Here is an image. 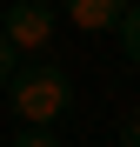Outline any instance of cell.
Instances as JSON below:
<instances>
[{
  "instance_id": "obj_1",
  "label": "cell",
  "mask_w": 140,
  "mask_h": 147,
  "mask_svg": "<svg viewBox=\"0 0 140 147\" xmlns=\"http://www.w3.org/2000/svg\"><path fill=\"white\" fill-rule=\"evenodd\" d=\"M7 107H13L20 127H54V120H67V107H74V80H67V67H60L54 54L13 67V80H7Z\"/></svg>"
},
{
  "instance_id": "obj_2",
  "label": "cell",
  "mask_w": 140,
  "mask_h": 147,
  "mask_svg": "<svg viewBox=\"0 0 140 147\" xmlns=\"http://www.w3.org/2000/svg\"><path fill=\"white\" fill-rule=\"evenodd\" d=\"M0 40L13 47V60H47L60 40V13L47 7V0H13L7 13H0Z\"/></svg>"
},
{
  "instance_id": "obj_3",
  "label": "cell",
  "mask_w": 140,
  "mask_h": 147,
  "mask_svg": "<svg viewBox=\"0 0 140 147\" xmlns=\"http://www.w3.org/2000/svg\"><path fill=\"white\" fill-rule=\"evenodd\" d=\"M120 13H127V0H67L60 20H74L80 34H107V27H120Z\"/></svg>"
},
{
  "instance_id": "obj_4",
  "label": "cell",
  "mask_w": 140,
  "mask_h": 147,
  "mask_svg": "<svg viewBox=\"0 0 140 147\" xmlns=\"http://www.w3.org/2000/svg\"><path fill=\"white\" fill-rule=\"evenodd\" d=\"M120 47H127V60L140 67V0H127V13H120Z\"/></svg>"
},
{
  "instance_id": "obj_5",
  "label": "cell",
  "mask_w": 140,
  "mask_h": 147,
  "mask_svg": "<svg viewBox=\"0 0 140 147\" xmlns=\"http://www.w3.org/2000/svg\"><path fill=\"white\" fill-rule=\"evenodd\" d=\"M120 147H140V100L120 107Z\"/></svg>"
},
{
  "instance_id": "obj_6",
  "label": "cell",
  "mask_w": 140,
  "mask_h": 147,
  "mask_svg": "<svg viewBox=\"0 0 140 147\" xmlns=\"http://www.w3.org/2000/svg\"><path fill=\"white\" fill-rule=\"evenodd\" d=\"M13 147H60V134H54V127H20Z\"/></svg>"
},
{
  "instance_id": "obj_7",
  "label": "cell",
  "mask_w": 140,
  "mask_h": 147,
  "mask_svg": "<svg viewBox=\"0 0 140 147\" xmlns=\"http://www.w3.org/2000/svg\"><path fill=\"white\" fill-rule=\"evenodd\" d=\"M13 67H20V60H13V47L0 40V94H7V80H13Z\"/></svg>"
}]
</instances>
